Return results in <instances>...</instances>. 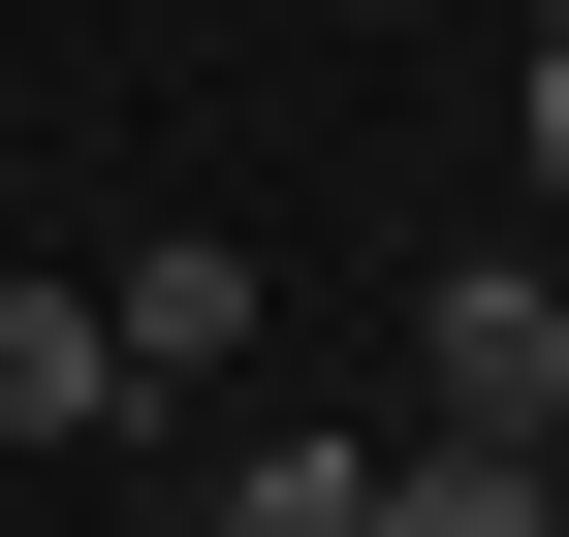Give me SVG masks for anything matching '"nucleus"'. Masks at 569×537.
<instances>
[{"mask_svg": "<svg viewBox=\"0 0 569 537\" xmlns=\"http://www.w3.org/2000/svg\"><path fill=\"white\" fill-rule=\"evenodd\" d=\"M411 443H507V475H569V285H411Z\"/></svg>", "mask_w": 569, "mask_h": 537, "instance_id": "f257e3e1", "label": "nucleus"}, {"mask_svg": "<svg viewBox=\"0 0 569 537\" xmlns=\"http://www.w3.org/2000/svg\"><path fill=\"white\" fill-rule=\"evenodd\" d=\"M127 412V316L96 285H0V443H96Z\"/></svg>", "mask_w": 569, "mask_h": 537, "instance_id": "7ed1b4c3", "label": "nucleus"}, {"mask_svg": "<svg viewBox=\"0 0 569 537\" xmlns=\"http://www.w3.org/2000/svg\"><path fill=\"white\" fill-rule=\"evenodd\" d=\"M538 159H569V32H538Z\"/></svg>", "mask_w": 569, "mask_h": 537, "instance_id": "423d86ee", "label": "nucleus"}, {"mask_svg": "<svg viewBox=\"0 0 569 537\" xmlns=\"http://www.w3.org/2000/svg\"><path fill=\"white\" fill-rule=\"evenodd\" d=\"M348 537H538V475H507V443H380V506H348Z\"/></svg>", "mask_w": 569, "mask_h": 537, "instance_id": "20e7f679", "label": "nucleus"}, {"mask_svg": "<svg viewBox=\"0 0 569 537\" xmlns=\"http://www.w3.org/2000/svg\"><path fill=\"white\" fill-rule=\"evenodd\" d=\"M538 537H569V475H538Z\"/></svg>", "mask_w": 569, "mask_h": 537, "instance_id": "0eeeda50", "label": "nucleus"}, {"mask_svg": "<svg viewBox=\"0 0 569 537\" xmlns=\"http://www.w3.org/2000/svg\"><path fill=\"white\" fill-rule=\"evenodd\" d=\"M96 316H127V412H190V379H222V348H253V253H127V285H96Z\"/></svg>", "mask_w": 569, "mask_h": 537, "instance_id": "f03ea898", "label": "nucleus"}, {"mask_svg": "<svg viewBox=\"0 0 569 537\" xmlns=\"http://www.w3.org/2000/svg\"><path fill=\"white\" fill-rule=\"evenodd\" d=\"M348 506H380L348 443H253V475H222V537H348Z\"/></svg>", "mask_w": 569, "mask_h": 537, "instance_id": "39448f33", "label": "nucleus"}]
</instances>
